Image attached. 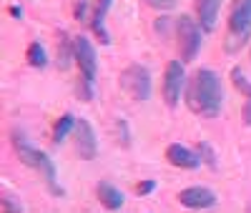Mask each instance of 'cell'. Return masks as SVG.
Segmentation results:
<instances>
[{"instance_id": "obj_1", "label": "cell", "mask_w": 251, "mask_h": 213, "mask_svg": "<svg viewBox=\"0 0 251 213\" xmlns=\"http://www.w3.org/2000/svg\"><path fill=\"white\" fill-rule=\"evenodd\" d=\"M183 98L191 113L201 118H216L221 113V103H224V88H221L219 75L211 68H199L186 80Z\"/></svg>"}, {"instance_id": "obj_2", "label": "cell", "mask_w": 251, "mask_h": 213, "mask_svg": "<svg viewBox=\"0 0 251 213\" xmlns=\"http://www.w3.org/2000/svg\"><path fill=\"white\" fill-rule=\"evenodd\" d=\"M13 148H15V156L20 158V163L38 170L43 183L48 186V190L55 196V198H66V188L60 186L58 181V170H55V163L53 158H48V153H43L40 148H35L23 131H13Z\"/></svg>"}, {"instance_id": "obj_3", "label": "cell", "mask_w": 251, "mask_h": 213, "mask_svg": "<svg viewBox=\"0 0 251 213\" xmlns=\"http://www.w3.org/2000/svg\"><path fill=\"white\" fill-rule=\"evenodd\" d=\"M251 38V0H234L228 10V33L224 40V50L228 55L239 53Z\"/></svg>"}, {"instance_id": "obj_4", "label": "cell", "mask_w": 251, "mask_h": 213, "mask_svg": "<svg viewBox=\"0 0 251 213\" xmlns=\"http://www.w3.org/2000/svg\"><path fill=\"white\" fill-rule=\"evenodd\" d=\"M176 43H178V53L183 63H191L196 60L199 50H201V43H203V28L199 20H194L191 15H178L176 18Z\"/></svg>"}, {"instance_id": "obj_5", "label": "cell", "mask_w": 251, "mask_h": 213, "mask_svg": "<svg viewBox=\"0 0 251 213\" xmlns=\"http://www.w3.org/2000/svg\"><path fill=\"white\" fill-rule=\"evenodd\" d=\"M121 88L133 100H149L151 98V73L141 63H131L121 71Z\"/></svg>"}, {"instance_id": "obj_6", "label": "cell", "mask_w": 251, "mask_h": 213, "mask_svg": "<svg viewBox=\"0 0 251 213\" xmlns=\"http://www.w3.org/2000/svg\"><path fill=\"white\" fill-rule=\"evenodd\" d=\"M186 91V71H183V60H169L163 71V83H161V95L163 103L169 108H176L181 95Z\"/></svg>"}, {"instance_id": "obj_7", "label": "cell", "mask_w": 251, "mask_h": 213, "mask_svg": "<svg viewBox=\"0 0 251 213\" xmlns=\"http://www.w3.org/2000/svg\"><path fill=\"white\" fill-rule=\"evenodd\" d=\"M73 143H75L78 158H83V161H93V158H96V153H98V138H96L93 125H91L86 118H75V125H73Z\"/></svg>"}, {"instance_id": "obj_8", "label": "cell", "mask_w": 251, "mask_h": 213, "mask_svg": "<svg viewBox=\"0 0 251 213\" xmlns=\"http://www.w3.org/2000/svg\"><path fill=\"white\" fill-rule=\"evenodd\" d=\"M73 55H75V66L80 71V78L93 83L96 80V50L91 46V40L83 35H75L73 38Z\"/></svg>"}, {"instance_id": "obj_9", "label": "cell", "mask_w": 251, "mask_h": 213, "mask_svg": "<svg viewBox=\"0 0 251 213\" xmlns=\"http://www.w3.org/2000/svg\"><path fill=\"white\" fill-rule=\"evenodd\" d=\"M178 201L183 208H194V211H203L216 206V193L206 186H188L178 193Z\"/></svg>"}, {"instance_id": "obj_10", "label": "cell", "mask_w": 251, "mask_h": 213, "mask_svg": "<svg viewBox=\"0 0 251 213\" xmlns=\"http://www.w3.org/2000/svg\"><path fill=\"white\" fill-rule=\"evenodd\" d=\"M111 3L113 0H93L91 5V30L100 46H111V35L106 30V15L111 10Z\"/></svg>"}, {"instance_id": "obj_11", "label": "cell", "mask_w": 251, "mask_h": 213, "mask_svg": "<svg viewBox=\"0 0 251 213\" xmlns=\"http://www.w3.org/2000/svg\"><path fill=\"white\" fill-rule=\"evenodd\" d=\"M166 161L176 168H183V170H196L203 161L199 156V151H191V148H186L181 143H171L166 148Z\"/></svg>"}, {"instance_id": "obj_12", "label": "cell", "mask_w": 251, "mask_h": 213, "mask_svg": "<svg viewBox=\"0 0 251 213\" xmlns=\"http://www.w3.org/2000/svg\"><path fill=\"white\" fill-rule=\"evenodd\" d=\"M219 8H221V0H196V20L206 33H211L216 28Z\"/></svg>"}, {"instance_id": "obj_13", "label": "cell", "mask_w": 251, "mask_h": 213, "mask_svg": "<svg viewBox=\"0 0 251 213\" xmlns=\"http://www.w3.org/2000/svg\"><path fill=\"white\" fill-rule=\"evenodd\" d=\"M231 83L244 93V105H241V123L251 125V83L241 73V68H231Z\"/></svg>"}, {"instance_id": "obj_14", "label": "cell", "mask_w": 251, "mask_h": 213, "mask_svg": "<svg viewBox=\"0 0 251 213\" xmlns=\"http://www.w3.org/2000/svg\"><path fill=\"white\" fill-rule=\"evenodd\" d=\"M96 196H98V201L103 203V208H108V211H118V208L123 206V193H121L113 183H108V181H98Z\"/></svg>"}, {"instance_id": "obj_15", "label": "cell", "mask_w": 251, "mask_h": 213, "mask_svg": "<svg viewBox=\"0 0 251 213\" xmlns=\"http://www.w3.org/2000/svg\"><path fill=\"white\" fill-rule=\"evenodd\" d=\"M25 58H28V63H30L33 68H46L48 66V53H46V46L40 40H33L30 43Z\"/></svg>"}, {"instance_id": "obj_16", "label": "cell", "mask_w": 251, "mask_h": 213, "mask_svg": "<svg viewBox=\"0 0 251 213\" xmlns=\"http://www.w3.org/2000/svg\"><path fill=\"white\" fill-rule=\"evenodd\" d=\"M73 125H75V118H73L71 113L60 116V118H58V123H55V128H53V143H55V145H60L63 141L68 138V133H73Z\"/></svg>"}, {"instance_id": "obj_17", "label": "cell", "mask_w": 251, "mask_h": 213, "mask_svg": "<svg viewBox=\"0 0 251 213\" xmlns=\"http://www.w3.org/2000/svg\"><path fill=\"white\" fill-rule=\"evenodd\" d=\"M71 58H75V55H73V40H68V35L60 30V33H58V66L66 71Z\"/></svg>"}, {"instance_id": "obj_18", "label": "cell", "mask_w": 251, "mask_h": 213, "mask_svg": "<svg viewBox=\"0 0 251 213\" xmlns=\"http://www.w3.org/2000/svg\"><path fill=\"white\" fill-rule=\"evenodd\" d=\"M0 208H3V213H23V203L18 201V196L8 193V190H3V198H0Z\"/></svg>"}, {"instance_id": "obj_19", "label": "cell", "mask_w": 251, "mask_h": 213, "mask_svg": "<svg viewBox=\"0 0 251 213\" xmlns=\"http://www.w3.org/2000/svg\"><path fill=\"white\" fill-rule=\"evenodd\" d=\"M196 151H199V156H201V161H203L206 166H211V168H216V153L211 151V145H208L206 141H201V143L196 145Z\"/></svg>"}, {"instance_id": "obj_20", "label": "cell", "mask_w": 251, "mask_h": 213, "mask_svg": "<svg viewBox=\"0 0 251 213\" xmlns=\"http://www.w3.org/2000/svg\"><path fill=\"white\" fill-rule=\"evenodd\" d=\"M116 128H118V141H121V145H123V148H128V145H131V131H128V123H126L123 118H118V120H116Z\"/></svg>"}, {"instance_id": "obj_21", "label": "cell", "mask_w": 251, "mask_h": 213, "mask_svg": "<svg viewBox=\"0 0 251 213\" xmlns=\"http://www.w3.org/2000/svg\"><path fill=\"white\" fill-rule=\"evenodd\" d=\"M88 5H93L91 0H75V5H73V15H75V20H86V10H88Z\"/></svg>"}, {"instance_id": "obj_22", "label": "cell", "mask_w": 251, "mask_h": 213, "mask_svg": "<svg viewBox=\"0 0 251 213\" xmlns=\"http://www.w3.org/2000/svg\"><path fill=\"white\" fill-rule=\"evenodd\" d=\"M156 190V181H141L138 186H136V193L141 196V198H146V196H151Z\"/></svg>"}, {"instance_id": "obj_23", "label": "cell", "mask_w": 251, "mask_h": 213, "mask_svg": "<svg viewBox=\"0 0 251 213\" xmlns=\"http://www.w3.org/2000/svg\"><path fill=\"white\" fill-rule=\"evenodd\" d=\"M176 3L178 0H146V5H151L156 10H171V8H176Z\"/></svg>"}, {"instance_id": "obj_24", "label": "cell", "mask_w": 251, "mask_h": 213, "mask_svg": "<svg viewBox=\"0 0 251 213\" xmlns=\"http://www.w3.org/2000/svg\"><path fill=\"white\" fill-rule=\"evenodd\" d=\"M10 15H13V18H20V15H23V10H20L18 5H13V8H10Z\"/></svg>"}]
</instances>
